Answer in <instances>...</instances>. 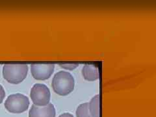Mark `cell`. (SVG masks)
<instances>
[{
    "label": "cell",
    "mask_w": 156,
    "mask_h": 117,
    "mask_svg": "<svg viewBox=\"0 0 156 117\" xmlns=\"http://www.w3.org/2000/svg\"><path fill=\"white\" fill-rule=\"evenodd\" d=\"M28 73V66L25 64H7L3 68V76L12 84L20 83L26 79Z\"/></svg>",
    "instance_id": "7a4b0ae2"
},
{
    "label": "cell",
    "mask_w": 156,
    "mask_h": 117,
    "mask_svg": "<svg viewBox=\"0 0 156 117\" xmlns=\"http://www.w3.org/2000/svg\"><path fill=\"white\" fill-rule=\"evenodd\" d=\"M54 64H31V72L33 77L37 80L49 79L54 72Z\"/></svg>",
    "instance_id": "5b68a950"
},
{
    "label": "cell",
    "mask_w": 156,
    "mask_h": 117,
    "mask_svg": "<svg viewBox=\"0 0 156 117\" xmlns=\"http://www.w3.org/2000/svg\"><path fill=\"white\" fill-rule=\"evenodd\" d=\"M75 85L74 78L70 72L59 71L53 77L51 86L56 94L66 96L74 90Z\"/></svg>",
    "instance_id": "6da1fadb"
},
{
    "label": "cell",
    "mask_w": 156,
    "mask_h": 117,
    "mask_svg": "<svg viewBox=\"0 0 156 117\" xmlns=\"http://www.w3.org/2000/svg\"><path fill=\"white\" fill-rule=\"evenodd\" d=\"M82 75L87 81H96L100 77L98 68L92 64H85L82 68Z\"/></svg>",
    "instance_id": "52a82bcc"
},
{
    "label": "cell",
    "mask_w": 156,
    "mask_h": 117,
    "mask_svg": "<svg viewBox=\"0 0 156 117\" xmlns=\"http://www.w3.org/2000/svg\"><path fill=\"white\" fill-rule=\"evenodd\" d=\"M55 108L52 104L43 107L33 104L29 111V117H55Z\"/></svg>",
    "instance_id": "8992f818"
},
{
    "label": "cell",
    "mask_w": 156,
    "mask_h": 117,
    "mask_svg": "<svg viewBox=\"0 0 156 117\" xmlns=\"http://www.w3.org/2000/svg\"><path fill=\"white\" fill-rule=\"evenodd\" d=\"M58 117H74V116L69 113H65L61 115Z\"/></svg>",
    "instance_id": "7c38bea8"
},
{
    "label": "cell",
    "mask_w": 156,
    "mask_h": 117,
    "mask_svg": "<svg viewBox=\"0 0 156 117\" xmlns=\"http://www.w3.org/2000/svg\"><path fill=\"white\" fill-rule=\"evenodd\" d=\"M30 97L35 105L38 107L46 106L50 104L51 98L50 90L46 85L37 83L31 88Z\"/></svg>",
    "instance_id": "277c9868"
},
{
    "label": "cell",
    "mask_w": 156,
    "mask_h": 117,
    "mask_svg": "<svg viewBox=\"0 0 156 117\" xmlns=\"http://www.w3.org/2000/svg\"><path fill=\"white\" fill-rule=\"evenodd\" d=\"M5 97V91L3 86L0 85V104L3 102Z\"/></svg>",
    "instance_id": "8fae6325"
},
{
    "label": "cell",
    "mask_w": 156,
    "mask_h": 117,
    "mask_svg": "<svg viewBox=\"0 0 156 117\" xmlns=\"http://www.w3.org/2000/svg\"><path fill=\"white\" fill-rule=\"evenodd\" d=\"M59 66L65 69L72 70L79 66V64L78 63H59Z\"/></svg>",
    "instance_id": "30bf717a"
},
{
    "label": "cell",
    "mask_w": 156,
    "mask_h": 117,
    "mask_svg": "<svg viewBox=\"0 0 156 117\" xmlns=\"http://www.w3.org/2000/svg\"><path fill=\"white\" fill-rule=\"evenodd\" d=\"M89 110L92 117H100V95L97 94L90 100Z\"/></svg>",
    "instance_id": "ba28073f"
},
{
    "label": "cell",
    "mask_w": 156,
    "mask_h": 117,
    "mask_svg": "<svg viewBox=\"0 0 156 117\" xmlns=\"http://www.w3.org/2000/svg\"><path fill=\"white\" fill-rule=\"evenodd\" d=\"M77 117H92L89 110V103H84L80 105L76 109Z\"/></svg>",
    "instance_id": "9c48e42d"
},
{
    "label": "cell",
    "mask_w": 156,
    "mask_h": 117,
    "mask_svg": "<svg viewBox=\"0 0 156 117\" xmlns=\"http://www.w3.org/2000/svg\"><path fill=\"white\" fill-rule=\"evenodd\" d=\"M5 107L11 113H22L27 110L29 106L28 98L20 93L11 94L5 102Z\"/></svg>",
    "instance_id": "3957f363"
}]
</instances>
